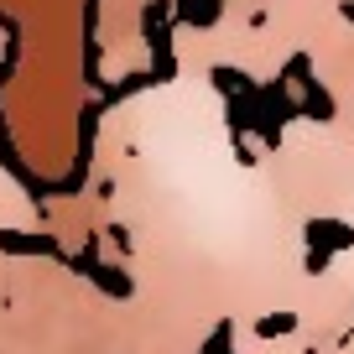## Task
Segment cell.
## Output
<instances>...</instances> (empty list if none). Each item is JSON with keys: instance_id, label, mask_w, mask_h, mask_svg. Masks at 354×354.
I'll list each match as a JSON object with an SVG mask.
<instances>
[{"instance_id": "obj_1", "label": "cell", "mask_w": 354, "mask_h": 354, "mask_svg": "<svg viewBox=\"0 0 354 354\" xmlns=\"http://www.w3.org/2000/svg\"><path fill=\"white\" fill-rule=\"evenodd\" d=\"M292 323H297V318H292V313H281V318H266V323H261V333H266V339H277V333H287Z\"/></svg>"}]
</instances>
